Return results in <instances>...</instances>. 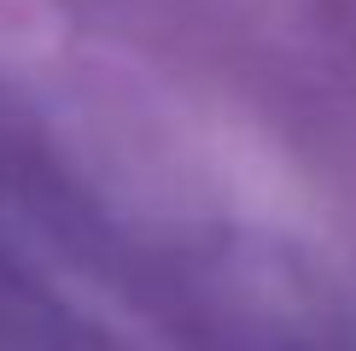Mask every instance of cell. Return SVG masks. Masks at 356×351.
Returning <instances> with one entry per match:
<instances>
[{"instance_id": "1", "label": "cell", "mask_w": 356, "mask_h": 351, "mask_svg": "<svg viewBox=\"0 0 356 351\" xmlns=\"http://www.w3.org/2000/svg\"><path fill=\"white\" fill-rule=\"evenodd\" d=\"M58 36L47 0H0V58H35Z\"/></svg>"}]
</instances>
